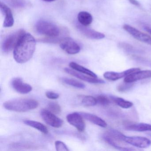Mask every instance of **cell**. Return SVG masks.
Instances as JSON below:
<instances>
[{"mask_svg":"<svg viewBox=\"0 0 151 151\" xmlns=\"http://www.w3.org/2000/svg\"><path fill=\"white\" fill-rule=\"evenodd\" d=\"M36 47L34 37L30 33H25L14 49V59L18 63L27 62L33 56Z\"/></svg>","mask_w":151,"mask_h":151,"instance_id":"6da1fadb","label":"cell"},{"mask_svg":"<svg viewBox=\"0 0 151 151\" xmlns=\"http://www.w3.org/2000/svg\"><path fill=\"white\" fill-rule=\"evenodd\" d=\"M3 105L7 110L24 112L37 108L39 103L37 101L32 99H18L8 101Z\"/></svg>","mask_w":151,"mask_h":151,"instance_id":"7a4b0ae2","label":"cell"},{"mask_svg":"<svg viewBox=\"0 0 151 151\" xmlns=\"http://www.w3.org/2000/svg\"><path fill=\"white\" fill-rule=\"evenodd\" d=\"M36 29L40 34L55 39L60 34V29L56 24L45 20H40L37 23Z\"/></svg>","mask_w":151,"mask_h":151,"instance_id":"3957f363","label":"cell"},{"mask_svg":"<svg viewBox=\"0 0 151 151\" xmlns=\"http://www.w3.org/2000/svg\"><path fill=\"white\" fill-rule=\"evenodd\" d=\"M25 33L24 30L20 29L8 36L2 44V50L4 52H8L14 49L22 37Z\"/></svg>","mask_w":151,"mask_h":151,"instance_id":"277c9868","label":"cell"},{"mask_svg":"<svg viewBox=\"0 0 151 151\" xmlns=\"http://www.w3.org/2000/svg\"><path fill=\"white\" fill-rule=\"evenodd\" d=\"M60 44L61 48L68 54H76L81 50L79 45L71 38H63L61 40Z\"/></svg>","mask_w":151,"mask_h":151,"instance_id":"5b68a950","label":"cell"},{"mask_svg":"<svg viewBox=\"0 0 151 151\" xmlns=\"http://www.w3.org/2000/svg\"><path fill=\"white\" fill-rule=\"evenodd\" d=\"M40 115L46 124L52 127L59 128L63 124V121L48 109H43L41 111Z\"/></svg>","mask_w":151,"mask_h":151,"instance_id":"8992f818","label":"cell"},{"mask_svg":"<svg viewBox=\"0 0 151 151\" xmlns=\"http://www.w3.org/2000/svg\"><path fill=\"white\" fill-rule=\"evenodd\" d=\"M123 28L125 31L137 40L151 45V37L149 35L139 31L129 24H124Z\"/></svg>","mask_w":151,"mask_h":151,"instance_id":"52a82bcc","label":"cell"},{"mask_svg":"<svg viewBox=\"0 0 151 151\" xmlns=\"http://www.w3.org/2000/svg\"><path fill=\"white\" fill-rule=\"evenodd\" d=\"M123 142L139 148H147L151 145V141L147 138L141 137H124Z\"/></svg>","mask_w":151,"mask_h":151,"instance_id":"ba28073f","label":"cell"},{"mask_svg":"<svg viewBox=\"0 0 151 151\" xmlns=\"http://www.w3.org/2000/svg\"><path fill=\"white\" fill-rule=\"evenodd\" d=\"M140 70V69L139 68H132L121 72L107 71L104 73L103 76L107 80L116 81L123 78H125Z\"/></svg>","mask_w":151,"mask_h":151,"instance_id":"9c48e42d","label":"cell"},{"mask_svg":"<svg viewBox=\"0 0 151 151\" xmlns=\"http://www.w3.org/2000/svg\"><path fill=\"white\" fill-rule=\"evenodd\" d=\"M83 117L79 113H73L68 115L67 120L69 123L76 127L80 132L84 131L86 124Z\"/></svg>","mask_w":151,"mask_h":151,"instance_id":"30bf717a","label":"cell"},{"mask_svg":"<svg viewBox=\"0 0 151 151\" xmlns=\"http://www.w3.org/2000/svg\"><path fill=\"white\" fill-rule=\"evenodd\" d=\"M64 70L69 75L88 83L96 84H103L105 83V81L102 79L98 78L93 77L88 75H84L83 73H80V72H78L76 70H74L68 68H65Z\"/></svg>","mask_w":151,"mask_h":151,"instance_id":"8fae6325","label":"cell"},{"mask_svg":"<svg viewBox=\"0 0 151 151\" xmlns=\"http://www.w3.org/2000/svg\"><path fill=\"white\" fill-rule=\"evenodd\" d=\"M13 88L17 92L22 94H26L31 91L32 87L30 85L24 83L20 78H16L11 83Z\"/></svg>","mask_w":151,"mask_h":151,"instance_id":"7c38bea8","label":"cell"},{"mask_svg":"<svg viewBox=\"0 0 151 151\" xmlns=\"http://www.w3.org/2000/svg\"><path fill=\"white\" fill-rule=\"evenodd\" d=\"M148 78H151V70H140L124 78V82L133 83L139 80Z\"/></svg>","mask_w":151,"mask_h":151,"instance_id":"4fadbf2b","label":"cell"},{"mask_svg":"<svg viewBox=\"0 0 151 151\" xmlns=\"http://www.w3.org/2000/svg\"><path fill=\"white\" fill-rule=\"evenodd\" d=\"M86 27L81 24V25L78 26V29L86 37L93 40H101L105 37V35L103 33L91 29H88Z\"/></svg>","mask_w":151,"mask_h":151,"instance_id":"5bb4252c","label":"cell"},{"mask_svg":"<svg viewBox=\"0 0 151 151\" xmlns=\"http://www.w3.org/2000/svg\"><path fill=\"white\" fill-rule=\"evenodd\" d=\"M1 10L5 15L3 26L6 28L12 27L14 24V19L13 14L10 9L6 4L1 2Z\"/></svg>","mask_w":151,"mask_h":151,"instance_id":"9a60e30c","label":"cell"},{"mask_svg":"<svg viewBox=\"0 0 151 151\" xmlns=\"http://www.w3.org/2000/svg\"><path fill=\"white\" fill-rule=\"evenodd\" d=\"M127 130L136 132H151V124L143 123H127L124 125Z\"/></svg>","mask_w":151,"mask_h":151,"instance_id":"2e32d148","label":"cell"},{"mask_svg":"<svg viewBox=\"0 0 151 151\" xmlns=\"http://www.w3.org/2000/svg\"><path fill=\"white\" fill-rule=\"evenodd\" d=\"M80 114L83 118L87 120V121L91 122L92 123L98 125L102 128H106L107 126L106 122L103 119L97 116L90 113L80 112Z\"/></svg>","mask_w":151,"mask_h":151,"instance_id":"e0dca14e","label":"cell"},{"mask_svg":"<svg viewBox=\"0 0 151 151\" xmlns=\"http://www.w3.org/2000/svg\"><path fill=\"white\" fill-rule=\"evenodd\" d=\"M78 20L81 25L87 26L93 22V17L90 13L86 11L79 12L78 15Z\"/></svg>","mask_w":151,"mask_h":151,"instance_id":"ac0fdd59","label":"cell"},{"mask_svg":"<svg viewBox=\"0 0 151 151\" xmlns=\"http://www.w3.org/2000/svg\"><path fill=\"white\" fill-rule=\"evenodd\" d=\"M69 66L72 69L75 70L80 73L85 74V75H88L93 77L98 78L97 75L94 72L76 63L73 62H70V63Z\"/></svg>","mask_w":151,"mask_h":151,"instance_id":"d6986e66","label":"cell"},{"mask_svg":"<svg viewBox=\"0 0 151 151\" xmlns=\"http://www.w3.org/2000/svg\"><path fill=\"white\" fill-rule=\"evenodd\" d=\"M24 122L26 125L33 127L44 134H47L48 133V130L47 127L39 122L32 120H25Z\"/></svg>","mask_w":151,"mask_h":151,"instance_id":"ffe728a7","label":"cell"},{"mask_svg":"<svg viewBox=\"0 0 151 151\" xmlns=\"http://www.w3.org/2000/svg\"><path fill=\"white\" fill-rule=\"evenodd\" d=\"M103 138L106 142L110 145L111 146L116 148L117 150H120V151H131V150H135V149H132L131 148L121 146L117 143V141L113 139L111 137H109L108 135H106L105 133L103 135Z\"/></svg>","mask_w":151,"mask_h":151,"instance_id":"44dd1931","label":"cell"},{"mask_svg":"<svg viewBox=\"0 0 151 151\" xmlns=\"http://www.w3.org/2000/svg\"><path fill=\"white\" fill-rule=\"evenodd\" d=\"M112 100L119 106L124 109L130 108L133 106V103L129 101L125 100L122 98L111 96Z\"/></svg>","mask_w":151,"mask_h":151,"instance_id":"7402d4cb","label":"cell"},{"mask_svg":"<svg viewBox=\"0 0 151 151\" xmlns=\"http://www.w3.org/2000/svg\"><path fill=\"white\" fill-rule=\"evenodd\" d=\"M62 81H63V83H65L67 84L76 88H79V89H84L85 88V85L83 83L72 78H63Z\"/></svg>","mask_w":151,"mask_h":151,"instance_id":"603a6c76","label":"cell"},{"mask_svg":"<svg viewBox=\"0 0 151 151\" xmlns=\"http://www.w3.org/2000/svg\"><path fill=\"white\" fill-rule=\"evenodd\" d=\"M82 103L85 106H92L97 104V101L96 98L92 96H86L82 99Z\"/></svg>","mask_w":151,"mask_h":151,"instance_id":"cb8c5ba5","label":"cell"},{"mask_svg":"<svg viewBox=\"0 0 151 151\" xmlns=\"http://www.w3.org/2000/svg\"><path fill=\"white\" fill-rule=\"evenodd\" d=\"M48 110L54 114H58L61 112V108L59 104L56 102H50L47 106Z\"/></svg>","mask_w":151,"mask_h":151,"instance_id":"d4e9b609","label":"cell"},{"mask_svg":"<svg viewBox=\"0 0 151 151\" xmlns=\"http://www.w3.org/2000/svg\"><path fill=\"white\" fill-rule=\"evenodd\" d=\"M97 103H99L102 106H106L110 103V101L106 96L103 95H100L96 98Z\"/></svg>","mask_w":151,"mask_h":151,"instance_id":"484cf974","label":"cell"},{"mask_svg":"<svg viewBox=\"0 0 151 151\" xmlns=\"http://www.w3.org/2000/svg\"><path fill=\"white\" fill-rule=\"evenodd\" d=\"M55 147L56 150L58 151H69L68 148L63 142L61 141H56L55 142Z\"/></svg>","mask_w":151,"mask_h":151,"instance_id":"4316f807","label":"cell"},{"mask_svg":"<svg viewBox=\"0 0 151 151\" xmlns=\"http://www.w3.org/2000/svg\"><path fill=\"white\" fill-rule=\"evenodd\" d=\"M132 83H125L117 87V90H118L120 92H124L125 91H128V90H129L133 86V85Z\"/></svg>","mask_w":151,"mask_h":151,"instance_id":"83f0119b","label":"cell"},{"mask_svg":"<svg viewBox=\"0 0 151 151\" xmlns=\"http://www.w3.org/2000/svg\"><path fill=\"white\" fill-rule=\"evenodd\" d=\"M46 96L48 99H56L60 97L59 93L52 91H47L46 93Z\"/></svg>","mask_w":151,"mask_h":151,"instance_id":"f1b7e54d","label":"cell"},{"mask_svg":"<svg viewBox=\"0 0 151 151\" xmlns=\"http://www.w3.org/2000/svg\"><path fill=\"white\" fill-rule=\"evenodd\" d=\"M129 2L136 6L139 7L140 6V3L137 1V0H129Z\"/></svg>","mask_w":151,"mask_h":151,"instance_id":"f546056e","label":"cell"},{"mask_svg":"<svg viewBox=\"0 0 151 151\" xmlns=\"http://www.w3.org/2000/svg\"><path fill=\"white\" fill-rule=\"evenodd\" d=\"M145 30L147 32L150 33L151 35V28L150 27H147V26H146L145 27Z\"/></svg>","mask_w":151,"mask_h":151,"instance_id":"4dcf8cb0","label":"cell"},{"mask_svg":"<svg viewBox=\"0 0 151 151\" xmlns=\"http://www.w3.org/2000/svg\"><path fill=\"white\" fill-rule=\"evenodd\" d=\"M44 1H46V2H52V1H55V0H43Z\"/></svg>","mask_w":151,"mask_h":151,"instance_id":"1f68e13d","label":"cell"},{"mask_svg":"<svg viewBox=\"0 0 151 151\" xmlns=\"http://www.w3.org/2000/svg\"><path fill=\"white\" fill-rule=\"evenodd\" d=\"M149 135L151 137V133H149Z\"/></svg>","mask_w":151,"mask_h":151,"instance_id":"d6a6232c","label":"cell"}]
</instances>
